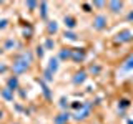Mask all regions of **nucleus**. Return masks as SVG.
Segmentation results:
<instances>
[{"instance_id": "6ab92c4d", "label": "nucleus", "mask_w": 133, "mask_h": 124, "mask_svg": "<svg viewBox=\"0 0 133 124\" xmlns=\"http://www.w3.org/2000/svg\"><path fill=\"white\" fill-rule=\"evenodd\" d=\"M130 106V101L128 99H122V101L118 103V109H125V107H128Z\"/></svg>"}, {"instance_id": "cd10ccee", "label": "nucleus", "mask_w": 133, "mask_h": 124, "mask_svg": "<svg viewBox=\"0 0 133 124\" xmlns=\"http://www.w3.org/2000/svg\"><path fill=\"white\" fill-rule=\"evenodd\" d=\"M7 23H8L7 20H0V30H3V28L7 27Z\"/></svg>"}, {"instance_id": "a878e982", "label": "nucleus", "mask_w": 133, "mask_h": 124, "mask_svg": "<svg viewBox=\"0 0 133 124\" xmlns=\"http://www.w3.org/2000/svg\"><path fill=\"white\" fill-rule=\"evenodd\" d=\"M93 7L102 8V7H105V2H93Z\"/></svg>"}, {"instance_id": "2f4dec72", "label": "nucleus", "mask_w": 133, "mask_h": 124, "mask_svg": "<svg viewBox=\"0 0 133 124\" xmlns=\"http://www.w3.org/2000/svg\"><path fill=\"white\" fill-rule=\"evenodd\" d=\"M5 69H7V66H3V65H0V73H5Z\"/></svg>"}, {"instance_id": "7ed1b4c3", "label": "nucleus", "mask_w": 133, "mask_h": 124, "mask_svg": "<svg viewBox=\"0 0 133 124\" xmlns=\"http://www.w3.org/2000/svg\"><path fill=\"white\" fill-rule=\"evenodd\" d=\"M90 106H91L90 103H88V104H83L82 109L77 111V113L73 114V119H75V121H80V119H87V118H88V114H90Z\"/></svg>"}, {"instance_id": "4be33fe9", "label": "nucleus", "mask_w": 133, "mask_h": 124, "mask_svg": "<svg viewBox=\"0 0 133 124\" xmlns=\"http://www.w3.org/2000/svg\"><path fill=\"white\" fill-rule=\"evenodd\" d=\"M53 47H55V43H53V40H47V41H45V48H47V50H53Z\"/></svg>"}, {"instance_id": "423d86ee", "label": "nucleus", "mask_w": 133, "mask_h": 124, "mask_svg": "<svg viewBox=\"0 0 133 124\" xmlns=\"http://www.w3.org/2000/svg\"><path fill=\"white\" fill-rule=\"evenodd\" d=\"M108 8H110L111 13H120L123 8V2H118V0H111V2H108Z\"/></svg>"}, {"instance_id": "9b49d317", "label": "nucleus", "mask_w": 133, "mask_h": 124, "mask_svg": "<svg viewBox=\"0 0 133 124\" xmlns=\"http://www.w3.org/2000/svg\"><path fill=\"white\" fill-rule=\"evenodd\" d=\"M72 58V50L70 48H65V50H60V53H58V60L62 61H66Z\"/></svg>"}, {"instance_id": "393cba45", "label": "nucleus", "mask_w": 133, "mask_h": 124, "mask_svg": "<svg viewBox=\"0 0 133 124\" xmlns=\"http://www.w3.org/2000/svg\"><path fill=\"white\" fill-rule=\"evenodd\" d=\"M37 56H43V47H37Z\"/></svg>"}, {"instance_id": "39448f33", "label": "nucleus", "mask_w": 133, "mask_h": 124, "mask_svg": "<svg viewBox=\"0 0 133 124\" xmlns=\"http://www.w3.org/2000/svg\"><path fill=\"white\" fill-rule=\"evenodd\" d=\"M72 61L75 63H80V61L85 60V50L82 48H77V50H72V58H70Z\"/></svg>"}, {"instance_id": "20e7f679", "label": "nucleus", "mask_w": 133, "mask_h": 124, "mask_svg": "<svg viewBox=\"0 0 133 124\" xmlns=\"http://www.w3.org/2000/svg\"><path fill=\"white\" fill-rule=\"evenodd\" d=\"M107 23H108V20L105 15H97L93 20V28L95 30H103V28H107Z\"/></svg>"}, {"instance_id": "f3484780", "label": "nucleus", "mask_w": 133, "mask_h": 124, "mask_svg": "<svg viewBox=\"0 0 133 124\" xmlns=\"http://www.w3.org/2000/svg\"><path fill=\"white\" fill-rule=\"evenodd\" d=\"M40 13H42V18H47V2L40 3Z\"/></svg>"}, {"instance_id": "c85d7f7f", "label": "nucleus", "mask_w": 133, "mask_h": 124, "mask_svg": "<svg viewBox=\"0 0 133 124\" xmlns=\"http://www.w3.org/2000/svg\"><path fill=\"white\" fill-rule=\"evenodd\" d=\"M127 20H128V22H133V10H131L130 13L127 15Z\"/></svg>"}, {"instance_id": "5701e85b", "label": "nucleus", "mask_w": 133, "mask_h": 124, "mask_svg": "<svg viewBox=\"0 0 133 124\" xmlns=\"http://www.w3.org/2000/svg\"><path fill=\"white\" fill-rule=\"evenodd\" d=\"M60 107H62V109L68 107V99H66V98H62V99H60Z\"/></svg>"}, {"instance_id": "9d476101", "label": "nucleus", "mask_w": 133, "mask_h": 124, "mask_svg": "<svg viewBox=\"0 0 133 124\" xmlns=\"http://www.w3.org/2000/svg\"><path fill=\"white\" fill-rule=\"evenodd\" d=\"M85 80H87V73L85 71L75 73V76H73V83H75V84H82V83H85Z\"/></svg>"}, {"instance_id": "0eeeda50", "label": "nucleus", "mask_w": 133, "mask_h": 124, "mask_svg": "<svg viewBox=\"0 0 133 124\" xmlns=\"http://www.w3.org/2000/svg\"><path fill=\"white\" fill-rule=\"evenodd\" d=\"M70 113H62V114H58L55 116V119H53V124H66L68 122V119H70Z\"/></svg>"}, {"instance_id": "473e14b6", "label": "nucleus", "mask_w": 133, "mask_h": 124, "mask_svg": "<svg viewBox=\"0 0 133 124\" xmlns=\"http://www.w3.org/2000/svg\"><path fill=\"white\" fill-rule=\"evenodd\" d=\"M3 118V113H2V111H0V119H2Z\"/></svg>"}, {"instance_id": "1a4fd4ad", "label": "nucleus", "mask_w": 133, "mask_h": 124, "mask_svg": "<svg viewBox=\"0 0 133 124\" xmlns=\"http://www.w3.org/2000/svg\"><path fill=\"white\" fill-rule=\"evenodd\" d=\"M122 69H123V71H131V69H133V53H131V55L123 61Z\"/></svg>"}, {"instance_id": "72a5a7b5", "label": "nucleus", "mask_w": 133, "mask_h": 124, "mask_svg": "<svg viewBox=\"0 0 133 124\" xmlns=\"http://www.w3.org/2000/svg\"><path fill=\"white\" fill-rule=\"evenodd\" d=\"M128 124H133V119H130V121H128Z\"/></svg>"}, {"instance_id": "c756f323", "label": "nucleus", "mask_w": 133, "mask_h": 124, "mask_svg": "<svg viewBox=\"0 0 133 124\" xmlns=\"http://www.w3.org/2000/svg\"><path fill=\"white\" fill-rule=\"evenodd\" d=\"M90 71H91V73H98V71H100V68H98V66H91Z\"/></svg>"}, {"instance_id": "bb28decb", "label": "nucleus", "mask_w": 133, "mask_h": 124, "mask_svg": "<svg viewBox=\"0 0 133 124\" xmlns=\"http://www.w3.org/2000/svg\"><path fill=\"white\" fill-rule=\"evenodd\" d=\"M12 47H15V41H12V40H8L7 43H5V48H12Z\"/></svg>"}, {"instance_id": "f257e3e1", "label": "nucleus", "mask_w": 133, "mask_h": 124, "mask_svg": "<svg viewBox=\"0 0 133 124\" xmlns=\"http://www.w3.org/2000/svg\"><path fill=\"white\" fill-rule=\"evenodd\" d=\"M28 66H30V63L28 61H25L23 58H17V60L14 61V73L15 74H22V73H25L28 69Z\"/></svg>"}, {"instance_id": "a211bd4d", "label": "nucleus", "mask_w": 133, "mask_h": 124, "mask_svg": "<svg viewBox=\"0 0 133 124\" xmlns=\"http://www.w3.org/2000/svg\"><path fill=\"white\" fill-rule=\"evenodd\" d=\"M65 38H66V40H72V41H77L78 36L75 35L73 32H70V30H68V32H65Z\"/></svg>"}, {"instance_id": "4468645a", "label": "nucleus", "mask_w": 133, "mask_h": 124, "mask_svg": "<svg viewBox=\"0 0 133 124\" xmlns=\"http://www.w3.org/2000/svg\"><path fill=\"white\" fill-rule=\"evenodd\" d=\"M63 23H65L66 28H70V30H72V28H75V25H77V22H75L73 17H65V18H63Z\"/></svg>"}, {"instance_id": "aec40b11", "label": "nucleus", "mask_w": 133, "mask_h": 124, "mask_svg": "<svg viewBox=\"0 0 133 124\" xmlns=\"http://www.w3.org/2000/svg\"><path fill=\"white\" fill-rule=\"evenodd\" d=\"M53 80V74L48 71V69H45V73H43V81H52Z\"/></svg>"}, {"instance_id": "ddd939ff", "label": "nucleus", "mask_w": 133, "mask_h": 124, "mask_svg": "<svg viewBox=\"0 0 133 124\" xmlns=\"http://www.w3.org/2000/svg\"><path fill=\"white\" fill-rule=\"evenodd\" d=\"M2 98L3 99H7V101H14V91H10L8 88H5V89H2Z\"/></svg>"}, {"instance_id": "6e6552de", "label": "nucleus", "mask_w": 133, "mask_h": 124, "mask_svg": "<svg viewBox=\"0 0 133 124\" xmlns=\"http://www.w3.org/2000/svg\"><path fill=\"white\" fill-rule=\"evenodd\" d=\"M48 71L50 73H52V74H55L57 71H58V58H55V56H53V58H50V61H48Z\"/></svg>"}, {"instance_id": "dca6fc26", "label": "nucleus", "mask_w": 133, "mask_h": 124, "mask_svg": "<svg viewBox=\"0 0 133 124\" xmlns=\"http://www.w3.org/2000/svg\"><path fill=\"white\" fill-rule=\"evenodd\" d=\"M38 83H40V86H42V89H43V94H45V98H52V94H50V89H48V86L45 84V81L43 80H38Z\"/></svg>"}, {"instance_id": "2eb2a0df", "label": "nucleus", "mask_w": 133, "mask_h": 124, "mask_svg": "<svg viewBox=\"0 0 133 124\" xmlns=\"http://www.w3.org/2000/svg\"><path fill=\"white\" fill-rule=\"evenodd\" d=\"M47 28H48V33H57L58 32V23L55 22V20H52V22H48Z\"/></svg>"}, {"instance_id": "7c9ffc66", "label": "nucleus", "mask_w": 133, "mask_h": 124, "mask_svg": "<svg viewBox=\"0 0 133 124\" xmlns=\"http://www.w3.org/2000/svg\"><path fill=\"white\" fill-rule=\"evenodd\" d=\"M83 10H85V12H90V5H88V3H83Z\"/></svg>"}, {"instance_id": "412c9836", "label": "nucleus", "mask_w": 133, "mask_h": 124, "mask_svg": "<svg viewBox=\"0 0 133 124\" xmlns=\"http://www.w3.org/2000/svg\"><path fill=\"white\" fill-rule=\"evenodd\" d=\"M72 107H73V109H77V111H80L82 107H83V103H80V101H73V103H72Z\"/></svg>"}, {"instance_id": "f03ea898", "label": "nucleus", "mask_w": 133, "mask_h": 124, "mask_svg": "<svg viewBox=\"0 0 133 124\" xmlns=\"http://www.w3.org/2000/svg\"><path fill=\"white\" fill-rule=\"evenodd\" d=\"M133 40V32L131 30H122L118 32V35H116V41H120V43H128V41Z\"/></svg>"}, {"instance_id": "f8f14e48", "label": "nucleus", "mask_w": 133, "mask_h": 124, "mask_svg": "<svg viewBox=\"0 0 133 124\" xmlns=\"http://www.w3.org/2000/svg\"><path fill=\"white\" fill-rule=\"evenodd\" d=\"M7 88L10 89V91H15V89H18V80L14 76V78H10V80L7 81Z\"/></svg>"}, {"instance_id": "b1692460", "label": "nucleus", "mask_w": 133, "mask_h": 124, "mask_svg": "<svg viewBox=\"0 0 133 124\" xmlns=\"http://www.w3.org/2000/svg\"><path fill=\"white\" fill-rule=\"evenodd\" d=\"M25 5L30 8V10H33V8H37V7H38V3H37V2H27Z\"/></svg>"}]
</instances>
